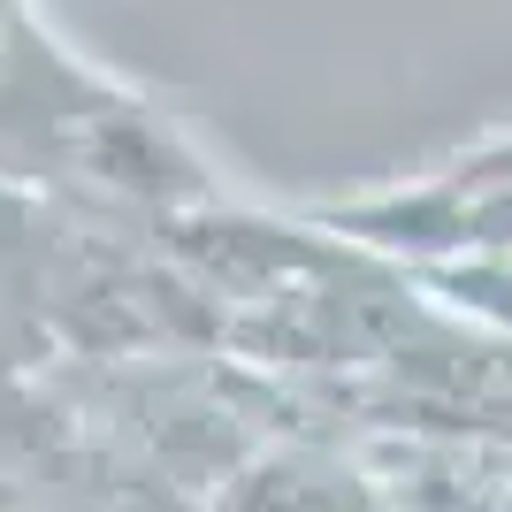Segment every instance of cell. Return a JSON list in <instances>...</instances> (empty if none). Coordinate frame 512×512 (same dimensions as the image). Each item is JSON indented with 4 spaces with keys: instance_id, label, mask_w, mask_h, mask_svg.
I'll return each instance as SVG.
<instances>
[{
    "instance_id": "2",
    "label": "cell",
    "mask_w": 512,
    "mask_h": 512,
    "mask_svg": "<svg viewBox=\"0 0 512 512\" xmlns=\"http://www.w3.org/2000/svg\"><path fill=\"white\" fill-rule=\"evenodd\" d=\"M451 176H512V123L505 130H490L482 146H467L459 161H444Z\"/></svg>"
},
{
    "instance_id": "1",
    "label": "cell",
    "mask_w": 512,
    "mask_h": 512,
    "mask_svg": "<svg viewBox=\"0 0 512 512\" xmlns=\"http://www.w3.org/2000/svg\"><path fill=\"white\" fill-rule=\"evenodd\" d=\"M0 184H46L115 214L214 207V176L161 107L85 69L31 0H0Z\"/></svg>"
}]
</instances>
